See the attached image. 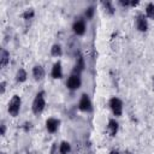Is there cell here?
Listing matches in <instances>:
<instances>
[{
	"instance_id": "cell-8",
	"label": "cell",
	"mask_w": 154,
	"mask_h": 154,
	"mask_svg": "<svg viewBox=\"0 0 154 154\" xmlns=\"http://www.w3.org/2000/svg\"><path fill=\"white\" fill-rule=\"evenodd\" d=\"M60 123H61L60 119L54 118V117H49L46 120V130L49 134H55L60 128Z\"/></svg>"
},
{
	"instance_id": "cell-14",
	"label": "cell",
	"mask_w": 154,
	"mask_h": 154,
	"mask_svg": "<svg viewBox=\"0 0 154 154\" xmlns=\"http://www.w3.org/2000/svg\"><path fill=\"white\" fill-rule=\"evenodd\" d=\"M59 154H70L71 153V144L67 141H61L58 147Z\"/></svg>"
},
{
	"instance_id": "cell-6",
	"label": "cell",
	"mask_w": 154,
	"mask_h": 154,
	"mask_svg": "<svg viewBox=\"0 0 154 154\" xmlns=\"http://www.w3.org/2000/svg\"><path fill=\"white\" fill-rule=\"evenodd\" d=\"M87 30V24H85V19L83 17L76 18V20L72 23V31L75 32V35L77 36H83L85 34Z\"/></svg>"
},
{
	"instance_id": "cell-2",
	"label": "cell",
	"mask_w": 154,
	"mask_h": 154,
	"mask_svg": "<svg viewBox=\"0 0 154 154\" xmlns=\"http://www.w3.org/2000/svg\"><path fill=\"white\" fill-rule=\"evenodd\" d=\"M20 107H22V99L18 95H13L7 105V112L11 117H17L20 112Z\"/></svg>"
},
{
	"instance_id": "cell-5",
	"label": "cell",
	"mask_w": 154,
	"mask_h": 154,
	"mask_svg": "<svg viewBox=\"0 0 154 154\" xmlns=\"http://www.w3.org/2000/svg\"><path fill=\"white\" fill-rule=\"evenodd\" d=\"M78 109L81 112H84V113H89L93 111V102H91L88 94L84 93L81 95L79 101H78Z\"/></svg>"
},
{
	"instance_id": "cell-21",
	"label": "cell",
	"mask_w": 154,
	"mask_h": 154,
	"mask_svg": "<svg viewBox=\"0 0 154 154\" xmlns=\"http://www.w3.org/2000/svg\"><path fill=\"white\" fill-rule=\"evenodd\" d=\"M118 4L123 7H130V4H131V0H119Z\"/></svg>"
},
{
	"instance_id": "cell-16",
	"label": "cell",
	"mask_w": 154,
	"mask_h": 154,
	"mask_svg": "<svg viewBox=\"0 0 154 154\" xmlns=\"http://www.w3.org/2000/svg\"><path fill=\"white\" fill-rule=\"evenodd\" d=\"M8 63H10V53L6 49H1V53H0V65H1V67H5Z\"/></svg>"
},
{
	"instance_id": "cell-19",
	"label": "cell",
	"mask_w": 154,
	"mask_h": 154,
	"mask_svg": "<svg viewBox=\"0 0 154 154\" xmlns=\"http://www.w3.org/2000/svg\"><path fill=\"white\" fill-rule=\"evenodd\" d=\"M144 12H146V17L147 18L154 20V2H148L147 6H146Z\"/></svg>"
},
{
	"instance_id": "cell-10",
	"label": "cell",
	"mask_w": 154,
	"mask_h": 154,
	"mask_svg": "<svg viewBox=\"0 0 154 154\" xmlns=\"http://www.w3.org/2000/svg\"><path fill=\"white\" fill-rule=\"evenodd\" d=\"M119 130V123L116 120V118H109L107 123V132L109 134L111 137H114L118 134Z\"/></svg>"
},
{
	"instance_id": "cell-25",
	"label": "cell",
	"mask_w": 154,
	"mask_h": 154,
	"mask_svg": "<svg viewBox=\"0 0 154 154\" xmlns=\"http://www.w3.org/2000/svg\"><path fill=\"white\" fill-rule=\"evenodd\" d=\"M125 154H132L131 152H125Z\"/></svg>"
},
{
	"instance_id": "cell-1",
	"label": "cell",
	"mask_w": 154,
	"mask_h": 154,
	"mask_svg": "<svg viewBox=\"0 0 154 154\" xmlns=\"http://www.w3.org/2000/svg\"><path fill=\"white\" fill-rule=\"evenodd\" d=\"M46 108V93L43 90L38 91L34 100H32V105H31V109L34 114H41Z\"/></svg>"
},
{
	"instance_id": "cell-11",
	"label": "cell",
	"mask_w": 154,
	"mask_h": 154,
	"mask_svg": "<svg viewBox=\"0 0 154 154\" xmlns=\"http://www.w3.org/2000/svg\"><path fill=\"white\" fill-rule=\"evenodd\" d=\"M45 76H46V71H45L42 65L37 64V65H35L32 67V77H34V79L36 82H41L45 78Z\"/></svg>"
},
{
	"instance_id": "cell-13",
	"label": "cell",
	"mask_w": 154,
	"mask_h": 154,
	"mask_svg": "<svg viewBox=\"0 0 154 154\" xmlns=\"http://www.w3.org/2000/svg\"><path fill=\"white\" fill-rule=\"evenodd\" d=\"M26 78H28V72L25 71V69L19 67L16 72V82L17 83H23V82L26 81Z\"/></svg>"
},
{
	"instance_id": "cell-18",
	"label": "cell",
	"mask_w": 154,
	"mask_h": 154,
	"mask_svg": "<svg viewBox=\"0 0 154 154\" xmlns=\"http://www.w3.org/2000/svg\"><path fill=\"white\" fill-rule=\"evenodd\" d=\"M95 14V7L94 6H88L85 10H84V13H83V18L85 20H91Z\"/></svg>"
},
{
	"instance_id": "cell-17",
	"label": "cell",
	"mask_w": 154,
	"mask_h": 154,
	"mask_svg": "<svg viewBox=\"0 0 154 154\" xmlns=\"http://www.w3.org/2000/svg\"><path fill=\"white\" fill-rule=\"evenodd\" d=\"M51 55H53V57H55V58L61 57V55H63V47H61V45L54 43V45L52 46V48H51Z\"/></svg>"
},
{
	"instance_id": "cell-23",
	"label": "cell",
	"mask_w": 154,
	"mask_h": 154,
	"mask_svg": "<svg viewBox=\"0 0 154 154\" xmlns=\"http://www.w3.org/2000/svg\"><path fill=\"white\" fill-rule=\"evenodd\" d=\"M0 135L1 136H4L5 135V132H6V125H5V123L4 122H1V125H0Z\"/></svg>"
},
{
	"instance_id": "cell-22",
	"label": "cell",
	"mask_w": 154,
	"mask_h": 154,
	"mask_svg": "<svg viewBox=\"0 0 154 154\" xmlns=\"http://www.w3.org/2000/svg\"><path fill=\"white\" fill-rule=\"evenodd\" d=\"M5 90H6V82L2 81V82L0 83V94H4Z\"/></svg>"
},
{
	"instance_id": "cell-20",
	"label": "cell",
	"mask_w": 154,
	"mask_h": 154,
	"mask_svg": "<svg viewBox=\"0 0 154 154\" xmlns=\"http://www.w3.org/2000/svg\"><path fill=\"white\" fill-rule=\"evenodd\" d=\"M22 17H23V19H25V20L32 19V18L35 17V11H34V8H26V10L23 12Z\"/></svg>"
},
{
	"instance_id": "cell-4",
	"label": "cell",
	"mask_w": 154,
	"mask_h": 154,
	"mask_svg": "<svg viewBox=\"0 0 154 154\" xmlns=\"http://www.w3.org/2000/svg\"><path fill=\"white\" fill-rule=\"evenodd\" d=\"M81 85H82V77H81V75L72 72L69 76L67 81H66V88L69 90H71V91H75L77 89H79Z\"/></svg>"
},
{
	"instance_id": "cell-24",
	"label": "cell",
	"mask_w": 154,
	"mask_h": 154,
	"mask_svg": "<svg viewBox=\"0 0 154 154\" xmlns=\"http://www.w3.org/2000/svg\"><path fill=\"white\" fill-rule=\"evenodd\" d=\"M109 154H120V153H119V150H117V149H112V150L109 152Z\"/></svg>"
},
{
	"instance_id": "cell-26",
	"label": "cell",
	"mask_w": 154,
	"mask_h": 154,
	"mask_svg": "<svg viewBox=\"0 0 154 154\" xmlns=\"http://www.w3.org/2000/svg\"><path fill=\"white\" fill-rule=\"evenodd\" d=\"M1 154H6V153H5V152H1Z\"/></svg>"
},
{
	"instance_id": "cell-12",
	"label": "cell",
	"mask_w": 154,
	"mask_h": 154,
	"mask_svg": "<svg viewBox=\"0 0 154 154\" xmlns=\"http://www.w3.org/2000/svg\"><path fill=\"white\" fill-rule=\"evenodd\" d=\"M84 67H85L84 58H83L82 55H78V57H77V59H76V61H75V65H73V70H72V72L81 75V73L84 71Z\"/></svg>"
},
{
	"instance_id": "cell-7",
	"label": "cell",
	"mask_w": 154,
	"mask_h": 154,
	"mask_svg": "<svg viewBox=\"0 0 154 154\" xmlns=\"http://www.w3.org/2000/svg\"><path fill=\"white\" fill-rule=\"evenodd\" d=\"M135 23H136V29L141 32H146L148 30V19L143 13H138L135 18Z\"/></svg>"
},
{
	"instance_id": "cell-9",
	"label": "cell",
	"mask_w": 154,
	"mask_h": 154,
	"mask_svg": "<svg viewBox=\"0 0 154 154\" xmlns=\"http://www.w3.org/2000/svg\"><path fill=\"white\" fill-rule=\"evenodd\" d=\"M63 65H61V63L58 60V61H55L54 64H53V66H52V71H51V76H52V78H54V79H60V78H63Z\"/></svg>"
},
{
	"instance_id": "cell-15",
	"label": "cell",
	"mask_w": 154,
	"mask_h": 154,
	"mask_svg": "<svg viewBox=\"0 0 154 154\" xmlns=\"http://www.w3.org/2000/svg\"><path fill=\"white\" fill-rule=\"evenodd\" d=\"M101 5L103 6V10H105V12H106L107 14L112 16V14H114V13H116V8H114V6H113V2H112V1H102V2H101Z\"/></svg>"
},
{
	"instance_id": "cell-3",
	"label": "cell",
	"mask_w": 154,
	"mask_h": 154,
	"mask_svg": "<svg viewBox=\"0 0 154 154\" xmlns=\"http://www.w3.org/2000/svg\"><path fill=\"white\" fill-rule=\"evenodd\" d=\"M108 106H109L111 112L114 117H122V114H123V101L119 97L112 96L108 101Z\"/></svg>"
}]
</instances>
